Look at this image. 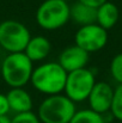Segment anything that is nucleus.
I'll list each match as a JSON object with an SVG mask.
<instances>
[{"instance_id": "1", "label": "nucleus", "mask_w": 122, "mask_h": 123, "mask_svg": "<svg viewBox=\"0 0 122 123\" xmlns=\"http://www.w3.org/2000/svg\"><path fill=\"white\" fill-rule=\"evenodd\" d=\"M67 72L59 62H47L32 71L30 81L32 86L44 94H58L64 91Z\"/></svg>"}, {"instance_id": "2", "label": "nucleus", "mask_w": 122, "mask_h": 123, "mask_svg": "<svg viewBox=\"0 0 122 123\" xmlns=\"http://www.w3.org/2000/svg\"><path fill=\"white\" fill-rule=\"evenodd\" d=\"M32 61L24 51L8 53L1 63V75L10 87H23L31 79Z\"/></svg>"}, {"instance_id": "3", "label": "nucleus", "mask_w": 122, "mask_h": 123, "mask_svg": "<svg viewBox=\"0 0 122 123\" xmlns=\"http://www.w3.org/2000/svg\"><path fill=\"white\" fill-rule=\"evenodd\" d=\"M76 110V104L66 94H50L39 108L41 123H70Z\"/></svg>"}, {"instance_id": "4", "label": "nucleus", "mask_w": 122, "mask_h": 123, "mask_svg": "<svg viewBox=\"0 0 122 123\" xmlns=\"http://www.w3.org/2000/svg\"><path fill=\"white\" fill-rule=\"evenodd\" d=\"M70 19V5L67 0H44L36 12L37 24L48 31L62 28Z\"/></svg>"}, {"instance_id": "5", "label": "nucleus", "mask_w": 122, "mask_h": 123, "mask_svg": "<svg viewBox=\"0 0 122 123\" xmlns=\"http://www.w3.org/2000/svg\"><path fill=\"white\" fill-rule=\"evenodd\" d=\"M30 38V31L23 23L17 20H5L0 23V47L6 51H24Z\"/></svg>"}, {"instance_id": "6", "label": "nucleus", "mask_w": 122, "mask_h": 123, "mask_svg": "<svg viewBox=\"0 0 122 123\" xmlns=\"http://www.w3.org/2000/svg\"><path fill=\"white\" fill-rule=\"evenodd\" d=\"M95 84H96L95 74L85 67L67 73V79L64 91L66 96L74 103L83 102L87 99Z\"/></svg>"}, {"instance_id": "7", "label": "nucleus", "mask_w": 122, "mask_h": 123, "mask_svg": "<svg viewBox=\"0 0 122 123\" xmlns=\"http://www.w3.org/2000/svg\"><path fill=\"white\" fill-rule=\"evenodd\" d=\"M76 44L86 50L89 54L103 49L108 42V30L97 23L83 25L76 32Z\"/></svg>"}, {"instance_id": "8", "label": "nucleus", "mask_w": 122, "mask_h": 123, "mask_svg": "<svg viewBox=\"0 0 122 123\" xmlns=\"http://www.w3.org/2000/svg\"><path fill=\"white\" fill-rule=\"evenodd\" d=\"M113 97H114V88L109 84L104 81L96 82L87 97L90 109L102 115L110 111Z\"/></svg>"}, {"instance_id": "9", "label": "nucleus", "mask_w": 122, "mask_h": 123, "mask_svg": "<svg viewBox=\"0 0 122 123\" xmlns=\"http://www.w3.org/2000/svg\"><path fill=\"white\" fill-rule=\"evenodd\" d=\"M87 62H89V53L77 44L66 48L65 50H62V53L59 56V63L67 73L80 68H85Z\"/></svg>"}, {"instance_id": "10", "label": "nucleus", "mask_w": 122, "mask_h": 123, "mask_svg": "<svg viewBox=\"0 0 122 123\" xmlns=\"http://www.w3.org/2000/svg\"><path fill=\"white\" fill-rule=\"evenodd\" d=\"M7 100L10 105V110L19 112H28L32 109V99L31 96L23 90V87H12L7 94Z\"/></svg>"}, {"instance_id": "11", "label": "nucleus", "mask_w": 122, "mask_h": 123, "mask_svg": "<svg viewBox=\"0 0 122 123\" xmlns=\"http://www.w3.org/2000/svg\"><path fill=\"white\" fill-rule=\"evenodd\" d=\"M50 47L51 45L48 38H45L44 36H35L29 40L24 53L32 62L42 61L49 55Z\"/></svg>"}, {"instance_id": "12", "label": "nucleus", "mask_w": 122, "mask_h": 123, "mask_svg": "<svg viewBox=\"0 0 122 123\" xmlns=\"http://www.w3.org/2000/svg\"><path fill=\"white\" fill-rule=\"evenodd\" d=\"M70 17L71 19L79 25H89L97 22V8L87 6L77 1L70 6Z\"/></svg>"}, {"instance_id": "13", "label": "nucleus", "mask_w": 122, "mask_h": 123, "mask_svg": "<svg viewBox=\"0 0 122 123\" xmlns=\"http://www.w3.org/2000/svg\"><path fill=\"white\" fill-rule=\"evenodd\" d=\"M120 18V11L117 6L113 2L105 1L99 7H97V24L103 29L109 30L114 28Z\"/></svg>"}, {"instance_id": "14", "label": "nucleus", "mask_w": 122, "mask_h": 123, "mask_svg": "<svg viewBox=\"0 0 122 123\" xmlns=\"http://www.w3.org/2000/svg\"><path fill=\"white\" fill-rule=\"evenodd\" d=\"M70 123H105L102 114H98L91 109L80 110L74 114Z\"/></svg>"}, {"instance_id": "15", "label": "nucleus", "mask_w": 122, "mask_h": 123, "mask_svg": "<svg viewBox=\"0 0 122 123\" xmlns=\"http://www.w3.org/2000/svg\"><path fill=\"white\" fill-rule=\"evenodd\" d=\"M110 112L116 120L122 121V84H119L116 88L114 90V97H113Z\"/></svg>"}, {"instance_id": "16", "label": "nucleus", "mask_w": 122, "mask_h": 123, "mask_svg": "<svg viewBox=\"0 0 122 123\" xmlns=\"http://www.w3.org/2000/svg\"><path fill=\"white\" fill-rule=\"evenodd\" d=\"M110 74L116 82L122 84V53L113 57L110 62Z\"/></svg>"}, {"instance_id": "17", "label": "nucleus", "mask_w": 122, "mask_h": 123, "mask_svg": "<svg viewBox=\"0 0 122 123\" xmlns=\"http://www.w3.org/2000/svg\"><path fill=\"white\" fill-rule=\"evenodd\" d=\"M11 123H41V121L37 115H35L31 111H28V112L17 114L11 120Z\"/></svg>"}, {"instance_id": "18", "label": "nucleus", "mask_w": 122, "mask_h": 123, "mask_svg": "<svg viewBox=\"0 0 122 123\" xmlns=\"http://www.w3.org/2000/svg\"><path fill=\"white\" fill-rule=\"evenodd\" d=\"M8 111H10V105H8L7 97H6V94L0 93V116L7 115Z\"/></svg>"}, {"instance_id": "19", "label": "nucleus", "mask_w": 122, "mask_h": 123, "mask_svg": "<svg viewBox=\"0 0 122 123\" xmlns=\"http://www.w3.org/2000/svg\"><path fill=\"white\" fill-rule=\"evenodd\" d=\"M78 1L81 2V4L87 5V6H91V7L97 8V7H99L102 4H104V2L108 1V0H78Z\"/></svg>"}, {"instance_id": "20", "label": "nucleus", "mask_w": 122, "mask_h": 123, "mask_svg": "<svg viewBox=\"0 0 122 123\" xmlns=\"http://www.w3.org/2000/svg\"><path fill=\"white\" fill-rule=\"evenodd\" d=\"M0 123H11V120L7 117V115L0 116Z\"/></svg>"}]
</instances>
